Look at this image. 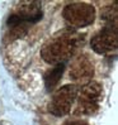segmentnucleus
<instances>
[{
    "mask_svg": "<svg viewBox=\"0 0 118 125\" xmlns=\"http://www.w3.org/2000/svg\"><path fill=\"white\" fill-rule=\"evenodd\" d=\"M83 44V37L75 31H62L55 34L41 51V56L47 63L65 64Z\"/></svg>",
    "mask_w": 118,
    "mask_h": 125,
    "instance_id": "f257e3e1",
    "label": "nucleus"
},
{
    "mask_svg": "<svg viewBox=\"0 0 118 125\" xmlns=\"http://www.w3.org/2000/svg\"><path fill=\"white\" fill-rule=\"evenodd\" d=\"M102 86L98 82H88L80 91L78 99L76 115H92L98 110L102 97Z\"/></svg>",
    "mask_w": 118,
    "mask_h": 125,
    "instance_id": "f03ea898",
    "label": "nucleus"
},
{
    "mask_svg": "<svg viewBox=\"0 0 118 125\" xmlns=\"http://www.w3.org/2000/svg\"><path fill=\"white\" fill-rule=\"evenodd\" d=\"M64 18L71 27L83 28L94 21L95 10L86 3H71L65 6Z\"/></svg>",
    "mask_w": 118,
    "mask_h": 125,
    "instance_id": "7ed1b4c3",
    "label": "nucleus"
},
{
    "mask_svg": "<svg viewBox=\"0 0 118 125\" xmlns=\"http://www.w3.org/2000/svg\"><path fill=\"white\" fill-rule=\"evenodd\" d=\"M79 90L75 85H65L53 95L50 104V111L56 116H65L69 114L78 99Z\"/></svg>",
    "mask_w": 118,
    "mask_h": 125,
    "instance_id": "20e7f679",
    "label": "nucleus"
},
{
    "mask_svg": "<svg viewBox=\"0 0 118 125\" xmlns=\"http://www.w3.org/2000/svg\"><path fill=\"white\" fill-rule=\"evenodd\" d=\"M94 52L99 54H108L117 49L118 46V35L117 29L114 27H108L100 31L97 35L93 37L90 42Z\"/></svg>",
    "mask_w": 118,
    "mask_h": 125,
    "instance_id": "39448f33",
    "label": "nucleus"
},
{
    "mask_svg": "<svg viewBox=\"0 0 118 125\" xmlns=\"http://www.w3.org/2000/svg\"><path fill=\"white\" fill-rule=\"evenodd\" d=\"M94 75V66L86 54L75 58L70 68V77L76 82H90Z\"/></svg>",
    "mask_w": 118,
    "mask_h": 125,
    "instance_id": "423d86ee",
    "label": "nucleus"
},
{
    "mask_svg": "<svg viewBox=\"0 0 118 125\" xmlns=\"http://www.w3.org/2000/svg\"><path fill=\"white\" fill-rule=\"evenodd\" d=\"M14 15H17L28 24L36 23L42 18L41 4L38 1H19L17 4Z\"/></svg>",
    "mask_w": 118,
    "mask_h": 125,
    "instance_id": "0eeeda50",
    "label": "nucleus"
},
{
    "mask_svg": "<svg viewBox=\"0 0 118 125\" xmlns=\"http://www.w3.org/2000/svg\"><path fill=\"white\" fill-rule=\"evenodd\" d=\"M8 27H9V41H15L22 37H24L28 32V23L22 20L17 15H10L8 19Z\"/></svg>",
    "mask_w": 118,
    "mask_h": 125,
    "instance_id": "6e6552de",
    "label": "nucleus"
},
{
    "mask_svg": "<svg viewBox=\"0 0 118 125\" xmlns=\"http://www.w3.org/2000/svg\"><path fill=\"white\" fill-rule=\"evenodd\" d=\"M64 70H65V64H57L45 75V85L48 91H52L57 86V83L60 82V80L64 75Z\"/></svg>",
    "mask_w": 118,
    "mask_h": 125,
    "instance_id": "1a4fd4ad",
    "label": "nucleus"
},
{
    "mask_svg": "<svg viewBox=\"0 0 118 125\" xmlns=\"http://www.w3.org/2000/svg\"><path fill=\"white\" fill-rule=\"evenodd\" d=\"M67 125H88V124L81 123V121H72V123H69Z\"/></svg>",
    "mask_w": 118,
    "mask_h": 125,
    "instance_id": "9d476101",
    "label": "nucleus"
}]
</instances>
